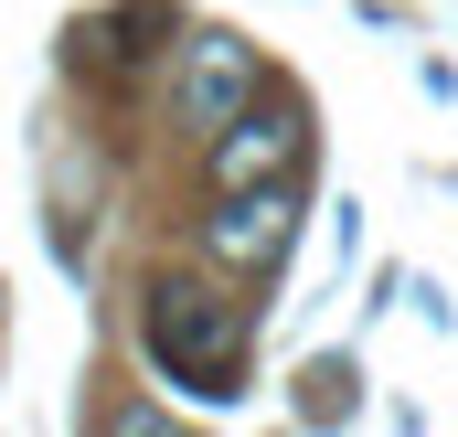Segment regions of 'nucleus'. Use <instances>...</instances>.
<instances>
[{"mask_svg":"<svg viewBox=\"0 0 458 437\" xmlns=\"http://www.w3.org/2000/svg\"><path fill=\"white\" fill-rule=\"evenodd\" d=\"M288 235H299V214H288V193H277V182L225 193V214L203 224V245H214L225 267H277V256H288Z\"/></svg>","mask_w":458,"mask_h":437,"instance_id":"3","label":"nucleus"},{"mask_svg":"<svg viewBox=\"0 0 458 437\" xmlns=\"http://www.w3.org/2000/svg\"><path fill=\"white\" fill-rule=\"evenodd\" d=\"M299 150H310V117L288 107V97H277V107H256V97H245V107L225 117V139H214V193L288 182V171H299Z\"/></svg>","mask_w":458,"mask_h":437,"instance_id":"2","label":"nucleus"},{"mask_svg":"<svg viewBox=\"0 0 458 437\" xmlns=\"http://www.w3.org/2000/svg\"><path fill=\"white\" fill-rule=\"evenodd\" d=\"M352 406V363H310V416H342Z\"/></svg>","mask_w":458,"mask_h":437,"instance_id":"5","label":"nucleus"},{"mask_svg":"<svg viewBox=\"0 0 458 437\" xmlns=\"http://www.w3.org/2000/svg\"><path fill=\"white\" fill-rule=\"evenodd\" d=\"M245 97H256V54H245L234 32H203V43H192V75H182V117H192V128H225Z\"/></svg>","mask_w":458,"mask_h":437,"instance_id":"4","label":"nucleus"},{"mask_svg":"<svg viewBox=\"0 0 458 437\" xmlns=\"http://www.w3.org/2000/svg\"><path fill=\"white\" fill-rule=\"evenodd\" d=\"M139 341H149V363H160L182 395H203V406L245 395V310H234L225 288H203V278H149Z\"/></svg>","mask_w":458,"mask_h":437,"instance_id":"1","label":"nucleus"}]
</instances>
